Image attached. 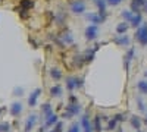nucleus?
Listing matches in <instances>:
<instances>
[{"label":"nucleus","instance_id":"f257e3e1","mask_svg":"<svg viewBox=\"0 0 147 132\" xmlns=\"http://www.w3.org/2000/svg\"><path fill=\"white\" fill-rule=\"evenodd\" d=\"M136 38H137V41H138L141 46H147V23H146V22L137 28Z\"/></svg>","mask_w":147,"mask_h":132},{"label":"nucleus","instance_id":"f03ea898","mask_svg":"<svg viewBox=\"0 0 147 132\" xmlns=\"http://www.w3.org/2000/svg\"><path fill=\"white\" fill-rule=\"evenodd\" d=\"M84 85V79L82 78H75V76H69L66 78V88L69 91H74L77 88H81Z\"/></svg>","mask_w":147,"mask_h":132},{"label":"nucleus","instance_id":"7ed1b4c3","mask_svg":"<svg viewBox=\"0 0 147 132\" xmlns=\"http://www.w3.org/2000/svg\"><path fill=\"white\" fill-rule=\"evenodd\" d=\"M80 112H81V106H80L77 101H74V103H71V104L68 106L66 112L63 113V117H65V119H71V117H74V116H77Z\"/></svg>","mask_w":147,"mask_h":132},{"label":"nucleus","instance_id":"20e7f679","mask_svg":"<svg viewBox=\"0 0 147 132\" xmlns=\"http://www.w3.org/2000/svg\"><path fill=\"white\" fill-rule=\"evenodd\" d=\"M69 6H71V12H72V13H75V15H81V13L85 12L84 0H72Z\"/></svg>","mask_w":147,"mask_h":132},{"label":"nucleus","instance_id":"39448f33","mask_svg":"<svg viewBox=\"0 0 147 132\" xmlns=\"http://www.w3.org/2000/svg\"><path fill=\"white\" fill-rule=\"evenodd\" d=\"M97 35H99V28H97V25H90L87 27V29H85V38H87L88 41H93L97 38Z\"/></svg>","mask_w":147,"mask_h":132},{"label":"nucleus","instance_id":"423d86ee","mask_svg":"<svg viewBox=\"0 0 147 132\" xmlns=\"http://www.w3.org/2000/svg\"><path fill=\"white\" fill-rule=\"evenodd\" d=\"M81 126H82L84 132H93V129H94V128L91 126V123H90V117H88L87 113L81 117Z\"/></svg>","mask_w":147,"mask_h":132},{"label":"nucleus","instance_id":"0eeeda50","mask_svg":"<svg viewBox=\"0 0 147 132\" xmlns=\"http://www.w3.org/2000/svg\"><path fill=\"white\" fill-rule=\"evenodd\" d=\"M87 19L91 22V23H94V25H99V23H102V22H105L106 19H103L102 18V15L97 12V13H88L87 15Z\"/></svg>","mask_w":147,"mask_h":132},{"label":"nucleus","instance_id":"6e6552de","mask_svg":"<svg viewBox=\"0 0 147 132\" xmlns=\"http://www.w3.org/2000/svg\"><path fill=\"white\" fill-rule=\"evenodd\" d=\"M40 94H41V88H37V90H34V91L31 92L30 98H28V104H30L31 107H34V106L37 104V98L40 97Z\"/></svg>","mask_w":147,"mask_h":132},{"label":"nucleus","instance_id":"1a4fd4ad","mask_svg":"<svg viewBox=\"0 0 147 132\" xmlns=\"http://www.w3.org/2000/svg\"><path fill=\"white\" fill-rule=\"evenodd\" d=\"M146 0H131V10L134 12V13H138L140 9L144 6Z\"/></svg>","mask_w":147,"mask_h":132},{"label":"nucleus","instance_id":"9d476101","mask_svg":"<svg viewBox=\"0 0 147 132\" xmlns=\"http://www.w3.org/2000/svg\"><path fill=\"white\" fill-rule=\"evenodd\" d=\"M37 122V115H30L28 119H27V122H25V132H31V129L34 128Z\"/></svg>","mask_w":147,"mask_h":132},{"label":"nucleus","instance_id":"9b49d317","mask_svg":"<svg viewBox=\"0 0 147 132\" xmlns=\"http://www.w3.org/2000/svg\"><path fill=\"white\" fill-rule=\"evenodd\" d=\"M21 112H22V104L19 101H16V103H13L10 106V115L12 116H19Z\"/></svg>","mask_w":147,"mask_h":132},{"label":"nucleus","instance_id":"f8f14e48","mask_svg":"<svg viewBox=\"0 0 147 132\" xmlns=\"http://www.w3.org/2000/svg\"><path fill=\"white\" fill-rule=\"evenodd\" d=\"M129 123H131V126L136 129V131H138L141 128V119L138 116H136V115H132L131 119H129Z\"/></svg>","mask_w":147,"mask_h":132},{"label":"nucleus","instance_id":"ddd939ff","mask_svg":"<svg viewBox=\"0 0 147 132\" xmlns=\"http://www.w3.org/2000/svg\"><path fill=\"white\" fill-rule=\"evenodd\" d=\"M129 22H131V27H132V28H138V27L141 25V22H143V16H141L140 13H136Z\"/></svg>","mask_w":147,"mask_h":132},{"label":"nucleus","instance_id":"4468645a","mask_svg":"<svg viewBox=\"0 0 147 132\" xmlns=\"http://www.w3.org/2000/svg\"><path fill=\"white\" fill-rule=\"evenodd\" d=\"M115 43L118 46H128L129 44V38L127 37V35H124V34H119V37L115 38Z\"/></svg>","mask_w":147,"mask_h":132},{"label":"nucleus","instance_id":"2eb2a0df","mask_svg":"<svg viewBox=\"0 0 147 132\" xmlns=\"http://www.w3.org/2000/svg\"><path fill=\"white\" fill-rule=\"evenodd\" d=\"M134 57V49L131 47V50H128V53L125 54V59H124V66H125V70H128L129 68V60H132Z\"/></svg>","mask_w":147,"mask_h":132},{"label":"nucleus","instance_id":"dca6fc26","mask_svg":"<svg viewBox=\"0 0 147 132\" xmlns=\"http://www.w3.org/2000/svg\"><path fill=\"white\" fill-rule=\"evenodd\" d=\"M56 122H57V116L53 113V115H50L49 117H46V123H44V128H50V126H53Z\"/></svg>","mask_w":147,"mask_h":132},{"label":"nucleus","instance_id":"f3484780","mask_svg":"<svg viewBox=\"0 0 147 132\" xmlns=\"http://www.w3.org/2000/svg\"><path fill=\"white\" fill-rule=\"evenodd\" d=\"M128 28H129V25L127 23V21L125 22H119L118 25H116V32L118 34H125L128 31Z\"/></svg>","mask_w":147,"mask_h":132},{"label":"nucleus","instance_id":"a211bd4d","mask_svg":"<svg viewBox=\"0 0 147 132\" xmlns=\"http://www.w3.org/2000/svg\"><path fill=\"white\" fill-rule=\"evenodd\" d=\"M50 76L55 81H60V78H62V72H60V69H57V68H52L50 69Z\"/></svg>","mask_w":147,"mask_h":132},{"label":"nucleus","instance_id":"6ab92c4d","mask_svg":"<svg viewBox=\"0 0 147 132\" xmlns=\"http://www.w3.org/2000/svg\"><path fill=\"white\" fill-rule=\"evenodd\" d=\"M41 110H43V113H44L46 117H49L50 115H53V109H52L50 103H44V104L41 106Z\"/></svg>","mask_w":147,"mask_h":132},{"label":"nucleus","instance_id":"aec40b11","mask_svg":"<svg viewBox=\"0 0 147 132\" xmlns=\"http://www.w3.org/2000/svg\"><path fill=\"white\" fill-rule=\"evenodd\" d=\"M34 7V2L32 0H21V9L22 10H30Z\"/></svg>","mask_w":147,"mask_h":132},{"label":"nucleus","instance_id":"412c9836","mask_svg":"<svg viewBox=\"0 0 147 132\" xmlns=\"http://www.w3.org/2000/svg\"><path fill=\"white\" fill-rule=\"evenodd\" d=\"M50 95L52 97H60L62 95V87L60 85H55L50 88Z\"/></svg>","mask_w":147,"mask_h":132},{"label":"nucleus","instance_id":"4be33fe9","mask_svg":"<svg viewBox=\"0 0 147 132\" xmlns=\"http://www.w3.org/2000/svg\"><path fill=\"white\" fill-rule=\"evenodd\" d=\"M137 88H138V91H140L141 94H147V81H146V79L138 81V84H137Z\"/></svg>","mask_w":147,"mask_h":132},{"label":"nucleus","instance_id":"5701e85b","mask_svg":"<svg viewBox=\"0 0 147 132\" xmlns=\"http://www.w3.org/2000/svg\"><path fill=\"white\" fill-rule=\"evenodd\" d=\"M94 131L96 132H100L102 131V117L100 116H96L94 117Z\"/></svg>","mask_w":147,"mask_h":132},{"label":"nucleus","instance_id":"b1692460","mask_svg":"<svg viewBox=\"0 0 147 132\" xmlns=\"http://www.w3.org/2000/svg\"><path fill=\"white\" fill-rule=\"evenodd\" d=\"M134 15H136V13H134L132 10H124V12H122V15H121V16L124 18L127 22H129V21L132 19V16H134Z\"/></svg>","mask_w":147,"mask_h":132},{"label":"nucleus","instance_id":"393cba45","mask_svg":"<svg viewBox=\"0 0 147 132\" xmlns=\"http://www.w3.org/2000/svg\"><path fill=\"white\" fill-rule=\"evenodd\" d=\"M116 123H118V119L116 117H113V119H110V121L107 122V131H113L115 128H116Z\"/></svg>","mask_w":147,"mask_h":132},{"label":"nucleus","instance_id":"a878e982","mask_svg":"<svg viewBox=\"0 0 147 132\" xmlns=\"http://www.w3.org/2000/svg\"><path fill=\"white\" fill-rule=\"evenodd\" d=\"M62 38H63V43H72V34L69 32V31H66V32H63L62 34Z\"/></svg>","mask_w":147,"mask_h":132},{"label":"nucleus","instance_id":"bb28decb","mask_svg":"<svg viewBox=\"0 0 147 132\" xmlns=\"http://www.w3.org/2000/svg\"><path fill=\"white\" fill-rule=\"evenodd\" d=\"M62 129H63V122H56L55 123V131L53 132H62Z\"/></svg>","mask_w":147,"mask_h":132},{"label":"nucleus","instance_id":"cd10ccee","mask_svg":"<svg viewBox=\"0 0 147 132\" xmlns=\"http://www.w3.org/2000/svg\"><path fill=\"white\" fill-rule=\"evenodd\" d=\"M9 131H10L9 123H0V132H9Z\"/></svg>","mask_w":147,"mask_h":132},{"label":"nucleus","instance_id":"c85d7f7f","mask_svg":"<svg viewBox=\"0 0 147 132\" xmlns=\"http://www.w3.org/2000/svg\"><path fill=\"white\" fill-rule=\"evenodd\" d=\"M107 2V5H110V6H116V5H119L122 0H106Z\"/></svg>","mask_w":147,"mask_h":132},{"label":"nucleus","instance_id":"c756f323","mask_svg":"<svg viewBox=\"0 0 147 132\" xmlns=\"http://www.w3.org/2000/svg\"><path fill=\"white\" fill-rule=\"evenodd\" d=\"M68 132H80V125H78V123L72 125V126H71V129H69Z\"/></svg>","mask_w":147,"mask_h":132},{"label":"nucleus","instance_id":"7c9ffc66","mask_svg":"<svg viewBox=\"0 0 147 132\" xmlns=\"http://www.w3.org/2000/svg\"><path fill=\"white\" fill-rule=\"evenodd\" d=\"M137 104H138V109H140V110H143V112H146V106H144V103H143V101H141L140 98L137 100Z\"/></svg>","mask_w":147,"mask_h":132},{"label":"nucleus","instance_id":"2f4dec72","mask_svg":"<svg viewBox=\"0 0 147 132\" xmlns=\"http://www.w3.org/2000/svg\"><path fill=\"white\" fill-rule=\"evenodd\" d=\"M13 94H15V95H22V94H24V90H22L21 87H16V88L13 90Z\"/></svg>","mask_w":147,"mask_h":132},{"label":"nucleus","instance_id":"473e14b6","mask_svg":"<svg viewBox=\"0 0 147 132\" xmlns=\"http://www.w3.org/2000/svg\"><path fill=\"white\" fill-rule=\"evenodd\" d=\"M141 10L144 12V13H147V0H146V3H144V6L141 7Z\"/></svg>","mask_w":147,"mask_h":132},{"label":"nucleus","instance_id":"72a5a7b5","mask_svg":"<svg viewBox=\"0 0 147 132\" xmlns=\"http://www.w3.org/2000/svg\"><path fill=\"white\" fill-rule=\"evenodd\" d=\"M144 76H146V78H147V72H146V74H144Z\"/></svg>","mask_w":147,"mask_h":132},{"label":"nucleus","instance_id":"f704fd0d","mask_svg":"<svg viewBox=\"0 0 147 132\" xmlns=\"http://www.w3.org/2000/svg\"><path fill=\"white\" fill-rule=\"evenodd\" d=\"M137 132H143V131H140V129H138V131H137Z\"/></svg>","mask_w":147,"mask_h":132},{"label":"nucleus","instance_id":"c9c22d12","mask_svg":"<svg viewBox=\"0 0 147 132\" xmlns=\"http://www.w3.org/2000/svg\"><path fill=\"white\" fill-rule=\"evenodd\" d=\"M0 113H2V109H0Z\"/></svg>","mask_w":147,"mask_h":132}]
</instances>
